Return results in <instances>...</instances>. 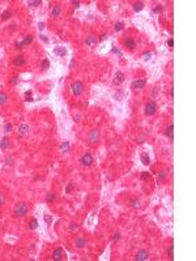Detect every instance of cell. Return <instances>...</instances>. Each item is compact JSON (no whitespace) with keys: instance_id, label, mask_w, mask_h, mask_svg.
Wrapping results in <instances>:
<instances>
[{"instance_id":"b9f144b4","label":"cell","mask_w":196,"mask_h":261,"mask_svg":"<svg viewBox=\"0 0 196 261\" xmlns=\"http://www.w3.org/2000/svg\"><path fill=\"white\" fill-rule=\"evenodd\" d=\"M16 48H22V43H20V42H16Z\"/></svg>"},{"instance_id":"d4e9b609","label":"cell","mask_w":196,"mask_h":261,"mask_svg":"<svg viewBox=\"0 0 196 261\" xmlns=\"http://www.w3.org/2000/svg\"><path fill=\"white\" fill-rule=\"evenodd\" d=\"M28 129H29V125H28V124H22V125L18 127V131H20V133H22V135H24V133H26Z\"/></svg>"},{"instance_id":"bcb514c9","label":"cell","mask_w":196,"mask_h":261,"mask_svg":"<svg viewBox=\"0 0 196 261\" xmlns=\"http://www.w3.org/2000/svg\"><path fill=\"white\" fill-rule=\"evenodd\" d=\"M74 229H76V225H74V223H71V226H70V230H74Z\"/></svg>"},{"instance_id":"44dd1931","label":"cell","mask_w":196,"mask_h":261,"mask_svg":"<svg viewBox=\"0 0 196 261\" xmlns=\"http://www.w3.org/2000/svg\"><path fill=\"white\" fill-rule=\"evenodd\" d=\"M51 14H52L54 17H58L60 14V7H59V5H54L52 10H51Z\"/></svg>"},{"instance_id":"d6a6232c","label":"cell","mask_w":196,"mask_h":261,"mask_svg":"<svg viewBox=\"0 0 196 261\" xmlns=\"http://www.w3.org/2000/svg\"><path fill=\"white\" fill-rule=\"evenodd\" d=\"M72 191H73V184L70 183V184L67 185V188H66V193H71Z\"/></svg>"},{"instance_id":"ffe728a7","label":"cell","mask_w":196,"mask_h":261,"mask_svg":"<svg viewBox=\"0 0 196 261\" xmlns=\"http://www.w3.org/2000/svg\"><path fill=\"white\" fill-rule=\"evenodd\" d=\"M134 9L136 10V12H140V10H142L144 9V3H141V1L135 3L134 4Z\"/></svg>"},{"instance_id":"d6986e66","label":"cell","mask_w":196,"mask_h":261,"mask_svg":"<svg viewBox=\"0 0 196 261\" xmlns=\"http://www.w3.org/2000/svg\"><path fill=\"white\" fill-rule=\"evenodd\" d=\"M60 149H62L63 153L70 152V142H68V141H63V144L60 145Z\"/></svg>"},{"instance_id":"ab89813d","label":"cell","mask_w":196,"mask_h":261,"mask_svg":"<svg viewBox=\"0 0 196 261\" xmlns=\"http://www.w3.org/2000/svg\"><path fill=\"white\" fill-rule=\"evenodd\" d=\"M112 52H116V54H118L119 56H122V52H120L118 48H115V47H112Z\"/></svg>"},{"instance_id":"f546056e","label":"cell","mask_w":196,"mask_h":261,"mask_svg":"<svg viewBox=\"0 0 196 261\" xmlns=\"http://www.w3.org/2000/svg\"><path fill=\"white\" fill-rule=\"evenodd\" d=\"M4 131L7 132V133H9L10 131H12V124H10V123H7V124L4 125Z\"/></svg>"},{"instance_id":"9a60e30c","label":"cell","mask_w":196,"mask_h":261,"mask_svg":"<svg viewBox=\"0 0 196 261\" xmlns=\"http://www.w3.org/2000/svg\"><path fill=\"white\" fill-rule=\"evenodd\" d=\"M9 145H10V141H9L8 137H4L3 140L0 141V148H2V149H7V148H9Z\"/></svg>"},{"instance_id":"7402d4cb","label":"cell","mask_w":196,"mask_h":261,"mask_svg":"<svg viewBox=\"0 0 196 261\" xmlns=\"http://www.w3.org/2000/svg\"><path fill=\"white\" fill-rule=\"evenodd\" d=\"M7 99H8V95L5 94V93H3V91H2V93H0V106L7 102Z\"/></svg>"},{"instance_id":"e575fe53","label":"cell","mask_w":196,"mask_h":261,"mask_svg":"<svg viewBox=\"0 0 196 261\" xmlns=\"http://www.w3.org/2000/svg\"><path fill=\"white\" fill-rule=\"evenodd\" d=\"M44 221L47 222V223H51V222H52V217L48 216V214H46V216H44Z\"/></svg>"},{"instance_id":"5bb4252c","label":"cell","mask_w":196,"mask_h":261,"mask_svg":"<svg viewBox=\"0 0 196 261\" xmlns=\"http://www.w3.org/2000/svg\"><path fill=\"white\" fill-rule=\"evenodd\" d=\"M145 84H146V80L145 78L139 80V81H136V82H134V88H136V89H142L144 86H145Z\"/></svg>"},{"instance_id":"7dc6e473","label":"cell","mask_w":196,"mask_h":261,"mask_svg":"<svg viewBox=\"0 0 196 261\" xmlns=\"http://www.w3.org/2000/svg\"><path fill=\"white\" fill-rule=\"evenodd\" d=\"M38 26H39V29H41V30H43V29H44V24H43V22H41V24H39Z\"/></svg>"},{"instance_id":"4dcf8cb0","label":"cell","mask_w":196,"mask_h":261,"mask_svg":"<svg viewBox=\"0 0 196 261\" xmlns=\"http://www.w3.org/2000/svg\"><path fill=\"white\" fill-rule=\"evenodd\" d=\"M149 176H150V174H149V172H142V174H141V180H142V182H144V180H148Z\"/></svg>"},{"instance_id":"5b68a950","label":"cell","mask_w":196,"mask_h":261,"mask_svg":"<svg viewBox=\"0 0 196 261\" xmlns=\"http://www.w3.org/2000/svg\"><path fill=\"white\" fill-rule=\"evenodd\" d=\"M81 165L82 166H86V167H89L93 165V157H92L89 153H86L81 157Z\"/></svg>"},{"instance_id":"cb8c5ba5","label":"cell","mask_w":196,"mask_h":261,"mask_svg":"<svg viewBox=\"0 0 196 261\" xmlns=\"http://www.w3.org/2000/svg\"><path fill=\"white\" fill-rule=\"evenodd\" d=\"M166 176H168V171L161 170V171L158 172V179H160V180H164V179H166Z\"/></svg>"},{"instance_id":"4316f807","label":"cell","mask_w":196,"mask_h":261,"mask_svg":"<svg viewBox=\"0 0 196 261\" xmlns=\"http://www.w3.org/2000/svg\"><path fill=\"white\" fill-rule=\"evenodd\" d=\"M9 17H10V10L5 9L4 12H3V14H2V18H3V20H8Z\"/></svg>"},{"instance_id":"74e56055","label":"cell","mask_w":196,"mask_h":261,"mask_svg":"<svg viewBox=\"0 0 196 261\" xmlns=\"http://www.w3.org/2000/svg\"><path fill=\"white\" fill-rule=\"evenodd\" d=\"M72 5H74V8H78L80 7V1H78V0H74V1H72Z\"/></svg>"},{"instance_id":"ee69618b","label":"cell","mask_w":196,"mask_h":261,"mask_svg":"<svg viewBox=\"0 0 196 261\" xmlns=\"http://www.w3.org/2000/svg\"><path fill=\"white\" fill-rule=\"evenodd\" d=\"M118 239H119V234H115L112 236V240H118Z\"/></svg>"},{"instance_id":"277c9868","label":"cell","mask_w":196,"mask_h":261,"mask_svg":"<svg viewBox=\"0 0 196 261\" xmlns=\"http://www.w3.org/2000/svg\"><path fill=\"white\" fill-rule=\"evenodd\" d=\"M156 110H157V106H156L154 102H149L145 104V115L146 116H150L156 112Z\"/></svg>"},{"instance_id":"6da1fadb","label":"cell","mask_w":196,"mask_h":261,"mask_svg":"<svg viewBox=\"0 0 196 261\" xmlns=\"http://www.w3.org/2000/svg\"><path fill=\"white\" fill-rule=\"evenodd\" d=\"M13 213H14V217H24L28 213V206L24 204V202H18V204L14 206Z\"/></svg>"},{"instance_id":"9c48e42d","label":"cell","mask_w":196,"mask_h":261,"mask_svg":"<svg viewBox=\"0 0 196 261\" xmlns=\"http://www.w3.org/2000/svg\"><path fill=\"white\" fill-rule=\"evenodd\" d=\"M25 63H26V60H25V57L24 56H16L14 57V60H13V64L16 65V67H21V65H25Z\"/></svg>"},{"instance_id":"d590c367","label":"cell","mask_w":196,"mask_h":261,"mask_svg":"<svg viewBox=\"0 0 196 261\" xmlns=\"http://www.w3.org/2000/svg\"><path fill=\"white\" fill-rule=\"evenodd\" d=\"M161 9H162V8H161V5H157V7H154V8H153L152 12H153V13H160V12H161Z\"/></svg>"},{"instance_id":"ba28073f","label":"cell","mask_w":196,"mask_h":261,"mask_svg":"<svg viewBox=\"0 0 196 261\" xmlns=\"http://www.w3.org/2000/svg\"><path fill=\"white\" fill-rule=\"evenodd\" d=\"M63 257H64V251H63L62 248H56L55 251H54V253H52V260L59 261V260H62Z\"/></svg>"},{"instance_id":"8992f818","label":"cell","mask_w":196,"mask_h":261,"mask_svg":"<svg viewBox=\"0 0 196 261\" xmlns=\"http://www.w3.org/2000/svg\"><path fill=\"white\" fill-rule=\"evenodd\" d=\"M149 259V252L145 251V249H141V251L137 252V255L135 256V260L136 261H144V260H148Z\"/></svg>"},{"instance_id":"1f68e13d","label":"cell","mask_w":196,"mask_h":261,"mask_svg":"<svg viewBox=\"0 0 196 261\" xmlns=\"http://www.w3.org/2000/svg\"><path fill=\"white\" fill-rule=\"evenodd\" d=\"M39 4H42L41 0H36V1H29V5H30V7H37V5H39Z\"/></svg>"},{"instance_id":"3957f363","label":"cell","mask_w":196,"mask_h":261,"mask_svg":"<svg viewBox=\"0 0 196 261\" xmlns=\"http://www.w3.org/2000/svg\"><path fill=\"white\" fill-rule=\"evenodd\" d=\"M88 141H89V144H90V145L97 144L98 141H100V132H98L97 129L90 131V132H89V135H88Z\"/></svg>"},{"instance_id":"484cf974","label":"cell","mask_w":196,"mask_h":261,"mask_svg":"<svg viewBox=\"0 0 196 261\" xmlns=\"http://www.w3.org/2000/svg\"><path fill=\"white\" fill-rule=\"evenodd\" d=\"M41 65H42V68L44 69V71H47V69L50 68V61H48V59H44V60L42 61Z\"/></svg>"},{"instance_id":"c3c4849f","label":"cell","mask_w":196,"mask_h":261,"mask_svg":"<svg viewBox=\"0 0 196 261\" xmlns=\"http://www.w3.org/2000/svg\"><path fill=\"white\" fill-rule=\"evenodd\" d=\"M30 94H32V90H28V91L25 93V95H26V97H30Z\"/></svg>"},{"instance_id":"60d3db41","label":"cell","mask_w":196,"mask_h":261,"mask_svg":"<svg viewBox=\"0 0 196 261\" xmlns=\"http://www.w3.org/2000/svg\"><path fill=\"white\" fill-rule=\"evenodd\" d=\"M3 204H4V196L0 195V206H2Z\"/></svg>"},{"instance_id":"836d02e7","label":"cell","mask_w":196,"mask_h":261,"mask_svg":"<svg viewBox=\"0 0 196 261\" xmlns=\"http://www.w3.org/2000/svg\"><path fill=\"white\" fill-rule=\"evenodd\" d=\"M122 29H123V24H122V22H118V24L115 25V30H116V31H120Z\"/></svg>"},{"instance_id":"681fc988","label":"cell","mask_w":196,"mask_h":261,"mask_svg":"<svg viewBox=\"0 0 196 261\" xmlns=\"http://www.w3.org/2000/svg\"><path fill=\"white\" fill-rule=\"evenodd\" d=\"M41 39H43V40H44V42H47V38H46L44 35H41Z\"/></svg>"},{"instance_id":"2e32d148","label":"cell","mask_w":196,"mask_h":261,"mask_svg":"<svg viewBox=\"0 0 196 261\" xmlns=\"http://www.w3.org/2000/svg\"><path fill=\"white\" fill-rule=\"evenodd\" d=\"M54 52H55L56 55H59V56H64V55H67V50H66L64 47H55Z\"/></svg>"},{"instance_id":"8d00e7d4","label":"cell","mask_w":196,"mask_h":261,"mask_svg":"<svg viewBox=\"0 0 196 261\" xmlns=\"http://www.w3.org/2000/svg\"><path fill=\"white\" fill-rule=\"evenodd\" d=\"M142 56H144V59H149V57L152 56V54H150V52H144Z\"/></svg>"},{"instance_id":"83f0119b","label":"cell","mask_w":196,"mask_h":261,"mask_svg":"<svg viewBox=\"0 0 196 261\" xmlns=\"http://www.w3.org/2000/svg\"><path fill=\"white\" fill-rule=\"evenodd\" d=\"M37 226H38L37 219H36V218H33L32 221H30V226H29V227H30L32 230H34V229H37Z\"/></svg>"},{"instance_id":"f35d334b","label":"cell","mask_w":196,"mask_h":261,"mask_svg":"<svg viewBox=\"0 0 196 261\" xmlns=\"http://www.w3.org/2000/svg\"><path fill=\"white\" fill-rule=\"evenodd\" d=\"M168 44L170 46V47H172V46H174V39H172V38H170V39L168 40Z\"/></svg>"},{"instance_id":"7a4b0ae2","label":"cell","mask_w":196,"mask_h":261,"mask_svg":"<svg viewBox=\"0 0 196 261\" xmlns=\"http://www.w3.org/2000/svg\"><path fill=\"white\" fill-rule=\"evenodd\" d=\"M71 89H72L73 95L78 97V95H81V94H82V91H84V86H82V84L80 82V81H76V82H73V84L71 85Z\"/></svg>"},{"instance_id":"8fae6325","label":"cell","mask_w":196,"mask_h":261,"mask_svg":"<svg viewBox=\"0 0 196 261\" xmlns=\"http://www.w3.org/2000/svg\"><path fill=\"white\" fill-rule=\"evenodd\" d=\"M124 44H126V47H128L130 50H132V48H135L136 42H135V40L132 39L131 37H127V38H126V40H124Z\"/></svg>"},{"instance_id":"ac0fdd59","label":"cell","mask_w":196,"mask_h":261,"mask_svg":"<svg viewBox=\"0 0 196 261\" xmlns=\"http://www.w3.org/2000/svg\"><path fill=\"white\" fill-rule=\"evenodd\" d=\"M140 159L142 162V165H149V163H150V159H149V157H148L146 153H142L141 157H140Z\"/></svg>"},{"instance_id":"52a82bcc","label":"cell","mask_w":196,"mask_h":261,"mask_svg":"<svg viewBox=\"0 0 196 261\" xmlns=\"http://www.w3.org/2000/svg\"><path fill=\"white\" fill-rule=\"evenodd\" d=\"M123 81H124V73L118 71L116 73H115V78L112 81L114 85H120V84H123Z\"/></svg>"},{"instance_id":"f1b7e54d","label":"cell","mask_w":196,"mask_h":261,"mask_svg":"<svg viewBox=\"0 0 196 261\" xmlns=\"http://www.w3.org/2000/svg\"><path fill=\"white\" fill-rule=\"evenodd\" d=\"M169 259L174 260V247H172V246L169 248Z\"/></svg>"},{"instance_id":"7bdbcfd3","label":"cell","mask_w":196,"mask_h":261,"mask_svg":"<svg viewBox=\"0 0 196 261\" xmlns=\"http://www.w3.org/2000/svg\"><path fill=\"white\" fill-rule=\"evenodd\" d=\"M12 163H13L12 158H7V165H12Z\"/></svg>"},{"instance_id":"30bf717a","label":"cell","mask_w":196,"mask_h":261,"mask_svg":"<svg viewBox=\"0 0 196 261\" xmlns=\"http://www.w3.org/2000/svg\"><path fill=\"white\" fill-rule=\"evenodd\" d=\"M165 136L166 137H169L170 140H172L174 138V125H169L168 128H166V131H165Z\"/></svg>"},{"instance_id":"603a6c76","label":"cell","mask_w":196,"mask_h":261,"mask_svg":"<svg viewBox=\"0 0 196 261\" xmlns=\"http://www.w3.org/2000/svg\"><path fill=\"white\" fill-rule=\"evenodd\" d=\"M32 42H33V37H32V35H26L25 39L22 40L21 43H22V46H24V44H30Z\"/></svg>"},{"instance_id":"f6af8a7d","label":"cell","mask_w":196,"mask_h":261,"mask_svg":"<svg viewBox=\"0 0 196 261\" xmlns=\"http://www.w3.org/2000/svg\"><path fill=\"white\" fill-rule=\"evenodd\" d=\"M106 38H107V37H106V34H102V35H101V38H100V40H105Z\"/></svg>"},{"instance_id":"4fadbf2b","label":"cell","mask_w":196,"mask_h":261,"mask_svg":"<svg viewBox=\"0 0 196 261\" xmlns=\"http://www.w3.org/2000/svg\"><path fill=\"white\" fill-rule=\"evenodd\" d=\"M74 246H76L77 248H84L86 246V240L84 239V238H77L76 243H74Z\"/></svg>"},{"instance_id":"e0dca14e","label":"cell","mask_w":196,"mask_h":261,"mask_svg":"<svg viewBox=\"0 0 196 261\" xmlns=\"http://www.w3.org/2000/svg\"><path fill=\"white\" fill-rule=\"evenodd\" d=\"M55 197H56V196H55L54 192H48L47 196H46V201H47L48 204H52V202L55 201Z\"/></svg>"},{"instance_id":"7c38bea8","label":"cell","mask_w":196,"mask_h":261,"mask_svg":"<svg viewBox=\"0 0 196 261\" xmlns=\"http://www.w3.org/2000/svg\"><path fill=\"white\" fill-rule=\"evenodd\" d=\"M85 43L89 46V47H94V46L97 44V39L94 38V37H92V35H89L88 38L85 39Z\"/></svg>"}]
</instances>
